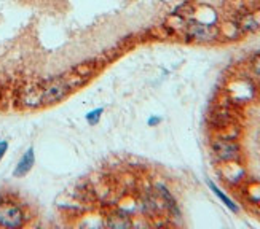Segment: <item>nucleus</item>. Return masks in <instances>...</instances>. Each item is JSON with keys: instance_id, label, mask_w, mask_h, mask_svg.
Instances as JSON below:
<instances>
[{"instance_id": "f257e3e1", "label": "nucleus", "mask_w": 260, "mask_h": 229, "mask_svg": "<svg viewBox=\"0 0 260 229\" xmlns=\"http://www.w3.org/2000/svg\"><path fill=\"white\" fill-rule=\"evenodd\" d=\"M69 85L66 83L64 77L50 80L47 85L42 86V104L43 105H54L59 100H62L67 94L71 93Z\"/></svg>"}, {"instance_id": "f03ea898", "label": "nucleus", "mask_w": 260, "mask_h": 229, "mask_svg": "<svg viewBox=\"0 0 260 229\" xmlns=\"http://www.w3.org/2000/svg\"><path fill=\"white\" fill-rule=\"evenodd\" d=\"M24 212L16 202L0 201V226L2 227H21L24 224Z\"/></svg>"}, {"instance_id": "7ed1b4c3", "label": "nucleus", "mask_w": 260, "mask_h": 229, "mask_svg": "<svg viewBox=\"0 0 260 229\" xmlns=\"http://www.w3.org/2000/svg\"><path fill=\"white\" fill-rule=\"evenodd\" d=\"M212 151L220 161L227 163V161H236L240 158V145L232 139H220L216 137L211 143Z\"/></svg>"}, {"instance_id": "20e7f679", "label": "nucleus", "mask_w": 260, "mask_h": 229, "mask_svg": "<svg viewBox=\"0 0 260 229\" xmlns=\"http://www.w3.org/2000/svg\"><path fill=\"white\" fill-rule=\"evenodd\" d=\"M185 32L188 37L198 42H211L214 39H217L219 35V29L216 26L201 21H188L185 26Z\"/></svg>"}, {"instance_id": "39448f33", "label": "nucleus", "mask_w": 260, "mask_h": 229, "mask_svg": "<svg viewBox=\"0 0 260 229\" xmlns=\"http://www.w3.org/2000/svg\"><path fill=\"white\" fill-rule=\"evenodd\" d=\"M34 163H36V155H34V148L30 146L18 161V164H16V167L13 170V177L21 178V177L27 175L30 172V169L34 167Z\"/></svg>"}, {"instance_id": "423d86ee", "label": "nucleus", "mask_w": 260, "mask_h": 229, "mask_svg": "<svg viewBox=\"0 0 260 229\" xmlns=\"http://www.w3.org/2000/svg\"><path fill=\"white\" fill-rule=\"evenodd\" d=\"M236 27H240V29L244 30V32H254V30L258 29V24H257V21H255L254 15H251V13H244V15L240 16V19H238V26H236Z\"/></svg>"}, {"instance_id": "0eeeda50", "label": "nucleus", "mask_w": 260, "mask_h": 229, "mask_svg": "<svg viewBox=\"0 0 260 229\" xmlns=\"http://www.w3.org/2000/svg\"><path fill=\"white\" fill-rule=\"evenodd\" d=\"M209 186L212 188V191L217 194V196H219V198L222 199V202H223L225 205H227L229 209H232L233 212H236V210H238V207H236V205H235V204H233V202H232V201H230V199H229L227 196H225V194H223V193H222V191H220V189H219V188H217L216 185H214V183H209Z\"/></svg>"}, {"instance_id": "6e6552de", "label": "nucleus", "mask_w": 260, "mask_h": 229, "mask_svg": "<svg viewBox=\"0 0 260 229\" xmlns=\"http://www.w3.org/2000/svg\"><path fill=\"white\" fill-rule=\"evenodd\" d=\"M103 111H104L103 108H99V110H94V111H91V113H88V114H86L88 123H89V124H96V123L99 121V117H101V113H103Z\"/></svg>"}, {"instance_id": "1a4fd4ad", "label": "nucleus", "mask_w": 260, "mask_h": 229, "mask_svg": "<svg viewBox=\"0 0 260 229\" xmlns=\"http://www.w3.org/2000/svg\"><path fill=\"white\" fill-rule=\"evenodd\" d=\"M252 70H254L255 77L260 80V56L255 57V61H254V64H252Z\"/></svg>"}, {"instance_id": "9d476101", "label": "nucleus", "mask_w": 260, "mask_h": 229, "mask_svg": "<svg viewBox=\"0 0 260 229\" xmlns=\"http://www.w3.org/2000/svg\"><path fill=\"white\" fill-rule=\"evenodd\" d=\"M8 150V142L7 140H0V161H2V158L5 156Z\"/></svg>"}]
</instances>
